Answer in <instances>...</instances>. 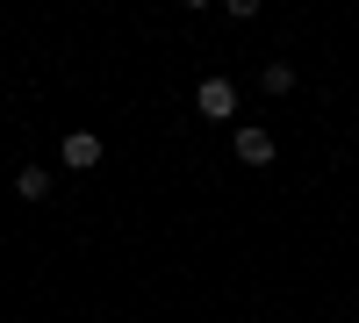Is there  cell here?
Here are the masks:
<instances>
[{"mask_svg":"<svg viewBox=\"0 0 359 323\" xmlns=\"http://www.w3.org/2000/svg\"><path fill=\"white\" fill-rule=\"evenodd\" d=\"M194 108H201V123H230V115H237V86H230L223 72H208V79L194 86Z\"/></svg>","mask_w":359,"mask_h":323,"instance_id":"6da1fadb","label":"cell"},{"mask_svg":"<svg viewBox=\"0 0 359 323\" xmlns=\"http://www.w3.org/2000/svg\"><path fill=\"white\" fill-rule=\"evenodd\" d=\"M57 158H65V165H72V172H94V165H101V158H108V144H101V137H94V130H72V137H65V144H57Z\"/></svg>","mask_w":359,"mask_h":323,"instance_id":"7a4b0ae2","label":"cell"},{"mask_svg":"<svg viewBox=\"0 0 359 323\" xmlns=\"http://www.w3.org/2000/svg\"><path fill=\"white\" fill-rule=\"evenodd\" d=\"M237 158H245V165H273V137H266L259 123H245V130H237Z\"/></svg>","mask_w":359,"mask_h":323,"instance_id":"3957f363","label":"cell"},{"mask_svg":"<svg viewBox=\"0 0 359 323\" xmlns=\"http://www.w3.org/2000/svg\"><path fill=\"white\" fill-rule=\"evenodd\" d=\"M15 194H22V201H43V194H50V172H43V165H22V172H15Z\"/></svg>","mask_w":359,"mask_h":323,"instance_id":"277c9868","label":"cell"},{"mask_svg":"<svg viewBox=\"0 0 359 323\" xmlns=\"http://www.w3.org/2000/svg\"><path fill=\"white\" fill-rule=\"evenodd\" d=\"M259 86H266L273 101H280V94H294V65H266V72H259Z\"/></svg>","mask_w":359,"mask_h":323,"instance_id":"5b68a950","label":"cell"}]
</instances>
